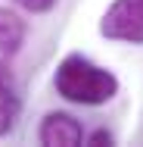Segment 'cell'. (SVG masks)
<instances>
[{"instance_id": "obj_1", "label": "cell", "mask_w": 143, "mask_h": 147, "mask_svg": "<svg viewBox=\"0 0 143 147\" xmlns=\"http://www.w3.org/2000/svg\"><path fill=\"white\" fill-rule=\"evenodd\" d=\"M53 88L62 100L81 107H103L118 94V78L106 66H96L84 53H69L53 72Z\"/></svg>"}, {"instance_id": "obj_2", "label": "cell", "mask_w": 143, "mask_h": 147, "mask_svg": "<svg viewBox=\"0 0 143 147\" xmlns=\"http://www.w3.org/2000/svg\"><path fill=\"white\" fill-rule=\"evenodd\" d=\"M100 34L118 44H143V0H112L100 19Z\"/></svg>"}, {"instance_id": "obj_3", "label": "cell", "mask_w": 143, "mask_h": 147, "mask_svg": "<svg viewBox=\"0 0 143 147\" xmlns=\"http://www.w3.org/2000/svg\"><path fill=\"white\" fill-rule=\"evenodd\" d=\"M37 141L44 147H81L84 144V128L72 113H47L41 119Z\"/></svg>"}, {"instance_id": "obj_4", "label": "cell", "mask_w": 143, "mask_h": 147, "mask_svg": "<svg viewBox=\"0 0 143 147\" xmlns=\"http://www.w3.org/2000/svg\"><path fill=\"white\" fill-rule=\"evenodd\" d=\"M22 41H25V19L0 6V72H6L13 57L22 50Z\"/></svg>"}, {"instance_id": "obj_5", "label": "cell", "mask_w": 143, "mask_h": 147, "mask_svg": "<svg viewBox=\"0 0 143 147\" xmlns=\"http://www.w3.org/2000/svg\"><path fill=\"white\" fill-rule=\"evenodd\" d=\"M19 113H22V97H19L16 85L9 82V75L0 72V138L16 128Z\"/></svg>"}, {"instance_id": "obj_6", "label": "cell", "mask_w": 143, "mask_h": 147, "mask_svg": "<svg viewBox=\"0 0 143 147\" xmlns=\"http://www.w3.org/2000/svg\"><path fill=\"white\" fill-rule=\"evenodd\" d=\"M22 9H28V13H47V9H53L56 6V0H16Z\"/></svg>"}, {"instance_id": "obj_7", "label": "cell", "mask_w": 143, "mask_h": 147, "mask_svg": "<svg viewBox=\"0 0 143 147\" xmlns=\"http://www.w3.org/2000/svg\"><path fill=\"white\" fill-rule=\"evenodd\" d=\"M106 144H112V135H109L106 128H96V131L87 138V147H106Z\"/></svg>"}]
</instances>
